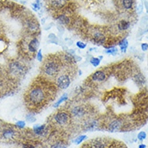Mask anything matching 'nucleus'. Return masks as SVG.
Returning a JSON list of instances; mask_svg holds the SVG:
<instances>
[{
	"label": "nucleus",
	"instance_id": "1",
	"mask_svg": "<svg viewBox=\"0 0 148 148\" xmlns=\"http://www.w3.org/2000/svg\"><path fill=\"white\" fill-rule=\"evenodd\" d=\"M48 97V93L46 89L42 86L36 85L30 89L27 93V101L30 105L33 106H40L46 102Z\"/></svg>",
	"mask_w": 148,
	"mask_h": 148
},
{
	"label": "nucleus",
	"instance_id": "2",
	"mask_svg": "<svg viewBox=\"0 0 148 148\" xmlns=\"http://www.w3.org/2000/svg\"><path fill=\"white\" fill-rule=\"evenodd\" d=\"M43 72L45 76L48 77H54L58 76L60 72V63L56 60H47L42 67Z\"/></svg>",
	"mask_w": 148,
	"mask_h": 148
},
{
	"label": "nucleus",
	"instance_id": "3",
	"mask_svg": "<svg viewBox=\"0 0 148 148\" xmlns=\"http://www.w3.org/2000/svg\"><path fill=\"white\" fill-rule=\"evenodd\" d=\"M71 119V114L67 111L64 110H60L58 111L56 114H54L53 116V121L56 124L59 126H65L67 125Z\"/></svg>",
	"mask_w": 148,
	"mask_h": 148
},
{
	"label": "nucleus",
	"instance_id": "4",
	"mask_svg": "<svg viewBox=\"0 0 148 148\" xmlns=\"http://www.w3.org/2000/svg\"><path fill=\"white\" fill-rule=\"evenodd\" d=\"M9 72L15 76H22L26 73V68L19 61H11L9 64Z\"/></svg>",
	"mask_w": 148,
	"mask_h": 148
},
{
	"label": "nucleus",
	"instance_id": "5",
	"mask_svg": "<svg viewBox=\"0 0 148 148\" xmlns=\"http://www.w3.org/2000/svg\"><path fill=\"white\" fill-rule=\"evenodd\" d=\"M56 84L60 89L64 90V89H68L71 85V78L67 73L60 74L57 76V78L56 80Z\"/></svg>",
	"mask_w": 148,
	"mask_h": 148
},
{
	"label": "nucleus",
	"instance_id": "6",
	"mask_svg": "<svg viewBox=\"0 0 148 148\" xmlns=\"http://www.w3.org/2000/svg\"><path fill=\"white\" fill-rule=\"evenodd\" d=\"M87 145L89 148H107L110 145V143L108 139L105 138H96L91 140Z\"/></svg>",
	"mask_w": 148,
	"mask_h": 148
},
{
	"label": "nucleus",
	"instance_id": "7",
	"mask_svg": "<svg viewBox=\"0 0 148 148\" xmlns=\"http://www.w3.org/2000/svg\"><path fill=\"white\" fill-rule=\"evenodd\" d=\"M86 110L83 106H73L70 112V114L75 119H82L86 115Z\"/></svg>",
	"mask_w": 148,
	"mask_h": 148
},
{
	"label": "nucleus",
	"instance_id": "8",
	"mask_svg": "<svg viewBox=\"0 0 148 148\" xmlns=\"http://www.w3.org/2000/svg\"><path fill=\"white\" fill-rule=\"evenodd\" d=\"M122 127H123L122 121L120 119H114L109 123V125L107 127V130L111 133H116L120 131Z\"/></svg>",
	"mask_w": 148,
	"mask_h": 148
},
{
	"label": "nucleus",
	"instance_id": "9",
	"mask_svg": "<svg viewBox=\"0 0 148 148\" xmlns=\"http://www.w3.org/2000/svg\"><path fill=\"white\" fill-rule=\"evenodd\" d=\"M91 80L94 81V82H103L106 80L107 76L106 73L102 70H97L96 72H94L93 74H91L90 76Z\"/></svg>",
	"mask_w": 148,
	"mask_h": 148
},
{
	"label": "nucleus",
	"instance_id": "10",
	"mask_svg": "<svg viewBox=\"0 0 148 148\" xmlns=\"http://www.w3.org/2000/svg\"><path fill=\"white\" fill-rule=\"evenodd\" d=\"M83 127H84V131H95L98 127V122L96 119H89L85 121V123Z\"/></svg>",
	"mask_w": 148,
	"mask_h": 148
},
{
	"label": "nucleus",
	"instance_id": "11",
	"mask_svg": "<svg viewBox=\"0 0 148 148\" xmlns=\"http://www.w3.org/2000/svg\"><path fill=\"white\" fill-rule=\"evenodd\" d=\"M33 132H34L35 135L38 136H44L48 133V128L45 124H35L33 128Z\"/></svg>",
	"mask_w": 148,
	"mask_h": 148
},
{
	"label": "nucleus",
	"instance_id": "12",
	"mask_svg": "<svg viewBox=\"0 0 148 148\" xmlns=\"http://www.w3.org/2000/svg\"><path fill=\"white\" fill-rule=\"evenodd\" d=\"M106 42V37L105 35L97 31L93 35V43L96 44L97 45H103Z\"/></svg>",
	"mask_w": 148,
	"mask_h": 148
},
{
	"label": "nucleus",
	"instance_id": "13",
	"mask_svg": "<svg viewBox=\"0 0 148 148\" xmlns=\"http://www.w3.org/2000/svg\"><path fill=\"white\" fill-rule=\"evenodd\" d=\"M39 46H40V41L37 38H33L30 40L28 44V51L31 53H35L38 52Z\"/></svg>",
	"mask_w": 148,
	"mask_h": 148
},
{
	"label": "nucleus",
	"instance_id": "14",
	"mask_svg": "<svg viewBox=\"0 0 148 148\" xmlns=\"http://www.w3.org/2000/svg\"><path fill=\"white\" fill-rule=\"evenodd\" d=\"M50 4L54 8H62L66 4V0H50Z\"/></svg>",
	"mask_w": 148,
	"mask_h": 148
},
{
	"label": "nucleus",
	"instance_id": "15",
	"mask_svg": "<svg viewBox=\"0 0 148 148\" xmlns=\"http://www.w3.org/2000/svg\"><path fill=\"white\" fill-rule=\"evenodd\" d=\"M75 56L76 55H72V54H70L69 52H66L64 54V61L67 64H75L76 63V58H75Z\"/></svg>",
	"mask_w": 148,
	"mask_h": 148
},
{
	"label": "nucleus",
	"instance_id": "16",
	"mask_svg": "<svg viewBox=\"0 0 148 148\" xmlns=\"http://www.w3.org/2000/svg\"><path fill=\"white\" fill-rule=\"evenodd\" d=\"M119 48H120V51L122 52L123 53H126L127 51V48L129 46V42L127 40V39H123L121 41H119Z\"/></svg>",
	"mask_w": 148,
	"mask_h": 148
},
{
	"label": "nucleus",
	"instance_id": "17",
	"mask_svg": "<svg viewBox=\"0 0 148 148\" xmlns=\"http://www.w3.org/2000/svg\"><path fill=\"white\" fill-rule=\"evenodd\" d=\"M130 23L125 19L123 20H121L119 21V23H118V28H119V31H127L129 27H130Z\"/></svg>",
	"mask_w": 148,
	"mask_h": 148
},
{
	"label": "nucleus",
	"instance_id": "18",
	"mask_svg": "<svg viewBox=\"0 0 148 148\" xmlns=\"http://www.w3.org/2000/svg\"><path fill=\"white\" fill-rule=\"evenodd\" d=\"M57 20L62 25H68L70 23V19L67 15H59L57 17Z\"/></svg>",
	"mask_w": 148,
	"mask_h": 148
},
{
	"label": "nucleus",
	"instance_id": "19",
	"mask_svg": "<svg viewBox=\"0 0 148 148\" xmlns=\"http://www.w3.org/2000/svg\"><path fill=\"white\" fill-rule=\"evenodd\" d=\"M15 135V131H13L12 129H7L3 132V136L6 139H12Z\"/></svg>",
	"mask_w": 148,
	"mask_h": 148
},
{
	"label": "nucleus",
	"instance_id": "20",
	"mask_svg": "<svg viewBox=\"0 0 148 148\" xmlns=\"http://www.w3.org/2000/svg\"><path fill=\"white\" fill-rule=\"evenodd\" d=\"M68 99V93H63V94H62V96L60 97L59 99L55 102V104H54V107H56H56H59L62 103H64V102H66Z\"/></svg>",
	"mask_w": 148,
	"mask_h": 148
},
{
	"label": "nucleus",
	"instance_id": "21",
	"mask_svg": "<svg viewBox=\"0 0 148 148\" xmlns=\"http://www.w3.org/2000/svg\"><path fill=\"white\" fill-rule=\"evenodd\" d=\"M118 48H116L115 46H110V47H107L106 49L104 51V53L106 54H108V55H111V56H116L118 54Z\"/></svg>",
	"mask_w": 148,
	"mask_h": 148
},
{
	"label": "nucleus",
	"instance_id": "22",
	"mask_svg": "<svg viewBox=\"0 0 148 148\" xmlns=\"http://www.w3.org/2000/svg\"><path fill=\"white\" fill-rule=\"evenodd\" d=\"M135 81L137 82V84L139 85H143L146 82V78L142 73H138L135 76Z\"/></svg>",
	"mask_w": 148,
	"mask_h": 148
},
{
	"label": "nucleus",
	"instance_id": "23",
	"mask_svg": "<svg viewBox=\"0 0 148 148\" xmlns=\"http://www.w3.org/2000/svg\"><path fill=\"white\" fill-rule=\"evenodd\" d=\"M27 27H28V29L33 32L36 31L39 29V24L36 21H30L27 24Z\"/></svg>",
	"mask_w": 148,
	"mask_h": 148
},
{
	"label": "nucleus",
	"instance_id": "24",
	"mask_svg": "<svg viewBox=\"0 0 148 148\" xmlns=\"http://www.w3.org/2000/svg\"><path fill=\"white\" fill-rule=\"evenodd\" d=\"M134 0H123V6L126 10H130L133 7Z\"/></svg>",
	"mask_w": 148,
	"mask_h": 148
},
{
	"label": "nucleus",
	"instance_id": "25",
	"mask_svg": "<svg viewBox=\"0 0 148 148\" xmlns=\"http://www.w3.org/2000/svg\"><path fill=\"white\" fill-rule=\"evenodd\" d=\"M88 139L87 135H79L78 137H76L75 140H74V143L76 144V145H80L82 142H84L85 140H86Z\"/></svg>",
	"mask_w": 148,
	"mask_h": 148
},
{
	"label": "nucleus",
	"instance_id": "26",
	"mask_svg": "<svg viewBox=\"0 0 148 148\" xmlns=\"http://www.w3.org/2000/svg\"><path fill=\"white\" fill-rule=\"evenodd\" d=\"M48 40L50 41V43L56 44L57 45L59 44V39L57 38V36L55 34H53V33L48 35Z\"/></svg>",
	"mask_w": 148,
	"mask_h": 148
},
{
	"label": "nucleus",
	"instance_id": "27",
	"mask_svg": "<svg viewBox=\"0 0 148 148\" xmlns=\"http://www.w3.org/2000/svg\"><path fill=\"white\" fill-rule=\"evenodd\" d=\"M101 61H102V60H100L97 57H92V58L90 59V60H89L90 64L93 65V67H97V66H99L100 64H101Z\"/></svg>",
	"mask_w": 148,
	"mask_h": 148
},
{
	"label": "nucleus",
	"instance_id": "28",
	"mask_svg": "<svg viewBox=\"0 0 148 148\" xmlns=\"http://www.w3.org/2000/svg\"><path fill=\"white\" fill-rule=\"evenodd\" d=\"M26 120L30 123H35V116L33 115L32 114H27V116H26Z\"/></svg>",
	"mask_w": 148,
	"mask_h": 148
},
{
	"label": "nucleus",
	"instance_id": "29",
	"mask_svg": "<svg viewBox=\"0 0 148 148\" xmlns=\"http://www.w3.org/2000/svg\"><path fill=\"white\" fill-rule=\"evenodd\" d=\"M137 138H138V139L139 140V141H143V140L146 139V138H147V133H146L145 131H141V132L139 133Z\"/></svg>",
	"mask_w": 148,
	"mask_h": 148
},
{
	"label": "nucleus",
	"instance_id": "30",
	"mask_svg": "<svg viewBox=\"0 0 148 148\" xmlns=\"http://www.w3.org/2000/svg\"><path fill=\"white\" fill-rule=\"evenodd\" d=\"M36 59L39 62H42L43 59H44V56H43L42 50L41 49H39L37 52V54H36Z\"/></svg>",
	"mask_w": 148,
	"mask_h": 148
},
{
	"label": "nucleus",
	"instance_id": "31",
	"mask_svg": "<svg viewBox=\"0 0 148 148\" xmlns=\"http://www.w3.org/2000/svg\"><path fill=\"white\" fill-rule=\"evenodd\" d=\"M65 145L63 143V142H56V143H54L53 145H52L51 148H62L63 147H64Z\"/></svg>",
	"mask_w": 148,
	"mask_h": 148
},
{
	"label": "nucleus",
	"instance_id": "32",
	"mask_svg": "<svg viewBox=\"0 0 148 148\" xmlns=\"http://www.w3.org/2000/svg\"><path fill=\"white\" fill-rule=\"evenodd\" d=\"M76 47L78 48H80V49H85V48H86V44H85L84 42H82V41H77L76 44Z\"/></svg>",
	"mask_w": 148,
	"mask_h": 148
},
{
	"label": "nucleus",
	"instance_id": "33",
	"mask_svg": "<svg viewBox=\"0 0 148 148\" xmlns=\"http://www.w3.org/2000/svg\"><path fill=\"white\" fill-rule=\"evenodd\" d=\"M15 126L19 128H20V129H23V128H24L26 126V123L24 121H18L17 123H15Z\"/></svg>",
	"mask_w": 148,
	"mask_h": 148
},
{
	"label": "nucleus",
	"instance_id": "34",
	"mask_svg": "<svg viewBox=\"0 0 148 148\" xmlns=\"http://www.w3.org/2000/svg\"><path fill=\"white\" fill-rule=\"evenodd\" d=\"M22 148H35V146L34 144L32 143H24L23 144V147Z\"/></svg>",
	"mask_w": 148,
	"mask_h": 148
},
{
	"label": "nucleus",
	"instance_id": "35",
	"mask_svg": "<svg viewBox=\"0 0 148 148\" xmlns=\"http://www.w3.org/2000/svg\"><path fill=\"white\" fill-rule=\"evenodd\" d=\"M141 48H142V50L143 52H146L148 50V44L147 43H143V44H141Z\"/></svg>",
	"mask_w": 148,
	"mask_h": 148
},
{
	"label": "nucleus",
	"instance_id": "36",
	"mask_svg": "<svg viewBox=\"0 0 148 148\" xmlns=\"http://www.w3.org/2000/svg\"><path fill=\"white\" fill-rule=\"evenodd\" d=\"M32 7H33V9H34L35 11H39V10H40V3H32Z\"/></svg>",
	"mask_w": 148,
	"mask_h": 148
},
{
	"label": "nucleus",
	"instance_id": "37",
	"mask_svg": "<svg viewBox=\"0 0 148 148\" xmlns=\"http://www.w3.org/2000/svg\"><path fill=\"white\" fill-rule=\"evenodd\" d=\"M143 11V5H139V7H138V13L141 14Z\"/></svg>",
	"mask_w": 148,
	"mask_h": 148
},
{
	"label": "nucleus",
	"instance_id": "38",
	"mask_svg": "<svg viewBox=\"0 0 148 148\" xmlns=\"http://www.w3.org/2000/svg\"><path fill=\"white\" fill-rule=\"evenodd\" d=\"M67 52H69L70 54H72V55H75V52H75V50H73V49H68Z\"/></svg>",
	"mask_w": 148,
	"mask_h": 148
},
{
	"label": "nucleus",
	"instance_id": "39",
	"mask_svg": "<svg viewBox=\"0 0 148 148\" xmlns=\"http://www.w3.org/2000/svg\"><path fill=\"white\" fill-rule=\"evenodd\" d=\"M57 27H58V30H59L60 32L63 33V32H64V28H63V27H60V25L57 26Z\"/></svg>",
	"mask_w": 148,
	"mask_h": 148
},
{
	"label": "nucleus",
	"instance_id": "40",
	"mask_svg": "<svg viewBox=\"0 0 148 148\" xmlns=\"http://www.w3.org/2000/svg\"><path fill=\"white\" fill-rule=\"evenodd\" d=\"M138 148H147V146L145 145V144H140V145H139V147Z\"/></svg>",
	"mask_w": 148,
	"mask_h": 148
},
{
	"label": "nucleus",
	"instance_id": "41",
	"mask_svg": "<svg viewBox=\"0 0 148 148\" xmlns=\"http://www.w3.org/2000/svg\"><path fill=\"white\" fill-rule=\"evenodd\" d=\"M145 3V7H146V9H147V12L148 13V2H144Z\"/></svg>",
	"mask_w": 148,
	"mask_h": 148
},
{
	"label": "nucleus",
	"instance_id": "42",
	"mask_svg": "<svg viewBox=\"0 0 148 148\" xmlns=\"http://www.w3.org/2000/svg\"><path fill=\"white\" fill-rule=\"evenodd\" d=\"M97 58L100 60H102V59H103V56H98Z\"/></svg>",
	"mask_w": 148,
	"mask_h": 148
},
{
	"label": "nucleus",
	"instance_id": "43",
	"mask_svg": "<svg viewBox=\"0 0 148 148\" xmlns=\"http://www.w3.org/2000/svg\"><path fill=\"white\" fill-rule=\"evenodd\" d=\"M3 87V82H2V80H0V89Z\"/></svg>",
	"mask_w": 148,
	"mask_h": 148
},
{
	"label": "nucleus",
	"instance_id": "44",
	"mask_svg": "<svg viewBox=\"0 0 148 148\" xmlns=\"http://www.w3.org/2000/svg\"><path fill=\"white\" fill-rule=\"evenodd\" d=\"M40 0H35V3H40Z\"/></svg>",
	"mask_w": 148,
	"mask_h": 148
},
{
	"label": "nucleus",
	"instance_id": "45",
	"mask_svg": "<svg viewBox=\"0 0 148 148\" xmlns=\"http://www.w3.org/2000/svg\"><path fill=\"white\" fill-rule=\"evenodd\" d=\"M79 75H82V72H81V71H80V70H79Z\"/></svg>",
	"mask_w": 148,
	"mask_h": 148
},
{
	"label": "nucleus",
	"instance_id": "46",
	"mask_svg": "<svg viewBox=\"0 0 148 148\" xmlns=\"http://www.w3.org/2000/svg\"><path fill=\"white\" fill-rule=\"evenodd\" d=\"M62 148H68V147H66L64 146V147H62Z\"/></svg>",
	"mask_w": 148,
	"mask_h": 148
},
{
	"label": "nucleus",
	"instance_id": "47",
	"mask_svg": "<svg viewBox=\"0 0 148 148\" xmlns=\"http://www.w3.org/2000/svg\"><path fill=\"white\" fill-rule=\"evenodd\" d=\"M143 1H144V2H146V1H147V0H143Z\"/></svg>",
	"mask_w": 148,
	"mask_h": 148
}]
</instances>
